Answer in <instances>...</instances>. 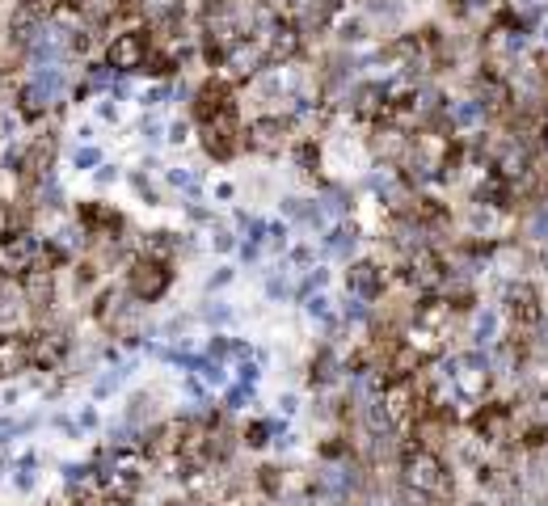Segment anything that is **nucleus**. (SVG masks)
<instances>
[{"label": "nucleus", "instance_id": "obj_11", "mask_svg": "<svg viewBox=\"0 0 548 506\" xmlns=\"http://www.w3.org/2000/svg\"><path fill=\"white\" fill-rule=\"evenodd\" d=\"M232 245H236V236H232L228 228H219V232H215V249H224V253H228Z\"/></svg>", "mask_w": 548, "mask_h": 506}, {"label": "nucleus", "instance_id": "obj_12", "mask_svg": "<svg viewBox=\"0 0 548 506\" xmlns=\"http://www.w3.org/2000/svg\"><path fill=\"white\" fill-rule=\"evenodd\" d=\"M228 279H232V270H228V266H219V274H211V279H207V291H215V287H224Z\"/></svg>", "mask_w": 548, "mask_h": 506}, {"label": "nucleus", "instance_id": "obj_13", "mask_svg": "<svg viewBox=\"0 0 548 506\" xmlns=\"http://www.w3.org/2000/svg\"><path fill=\"white\" fill-rule=\"evenodd\" d=\"M519 506H532V502H519Z\"/></svg>", "mask_w": 548, "mask_h": 506}, {"label": "nucleus", "instance_id": "obj_1", "mask_svg": "<svg viewBox=\"0 0 548 506\" xmlns=\"http://www.w3.org/2000/svg\"><path fill=\"white\" fill-rule=\"evenodd\" d=\"M148 55H152V38H148V30H118V34H110V42H106V68H114V72H139L144 63H148Z\"/></svg>", "mask_w": 548, "mask_h": 506}, {"label": "nucleus", "instance_id": "obj_10", "mask_svg": "<svg viewBox=\"0 0 548 506\" xmlns=\"http://www.w3.org/2000/svg\"><path fill=\"white\" fill-rule=\"evenodd\" d=\"M93 182H97V186H110V182H118V165H97Z\"/></svg>", "mask_w": 548, "mask_h": 506}, {"label": "nucleus", "instance_id": "obj_3", "mask_svg": "<svg viewBox=\"0 0 548 506\" xmlns=\"http://www.w3.org/2000/svg\"><path fill=\"white\" fill-rule=\"evenodd\" d=\"M34 367V334H17V329H4L0 334V380L8 376H21Z\"/></svg>", "mask_w": 548, "mask_h": 506}, {"label": "nucleus", "instance_id": "obj_9", "mask_svg": "<svg viewBox=\"0 0 548 506\" xmlns=\"http://www.w3.org/2000/svg\"><path fill=\"white\" fill-rule=\"evenodd\" d=\"M165 139H169V144H186V139H190V122H186V118H177V122L169 127V135H165Z\"/></svg>", "mask_w": 548, "mask_h": 506}, {"label": "nucleus", "instance_id": "obj_6", "mask_svg": "<svg viewBox=\"0 0 548 506\" xmlns=\"http://www.w3.org/2000/svg\"><path fill=\"white\" fill-rule=\"evenodd\" d=\"M72 165H76V169H97V165H101V152H97L93 144H84V148H76Z\"/></svg>", "mask_w": 548, "mask_h": 506}, {"label": "nucleus", "instance_id": "obj_4", "mask_svg": "<svg viewBox=\"0 0 548 506\" xmlns=\"http://www.w3.org/2000/svg\"><path fill=\"white\" fill-rule=\"evenodd\" d=\"M409 486L422 490V494H443L447 490V477H443V460L426 448H418L409 456Z\"/></svg>", "mask_w": 548, "mask_h": 506}, {"label": "nucleus", "instance_id": "obj_2", "mask_svg": "<svg viewBox=\"0 0 548 506\" xmlns=\"http://www.w3.org/2000/svg\"><path fill=\"white\" fill-rule=\"evenodd\" d=\"M169 283H173V270H169V262H156V258H139L131 270H127V296L135 300V304H152V300H160L165 291H169Z\"/></svg>", "mask_w": 548, "mask_h": 506}, {"label": "nucleus", "instance_id": "obj_8", "mask_svg": "<svg viewBox=\"0 0 548 506\" xmlns=\"http://www.w3.org/2000/svg\"><path fill=\"white\" fill-rule=\"evenodd\" d=\"M97 118H101V122H118V106H114V97H101V101H97Z\"/></svg>", "mask_w": 548, "mask_h": 506}, {"label": "nucleus", "instance_id": "obj_5", "mask_svg": "<svg viewBox=\"0 0 548 506\" xmlns=\"http://www.w3.org/2000/svg\"><path fill=\"white\" fill-rule=\"evenodd\" d=\"M346 291L359 296V300H376V296L384 291V270H380L376 262H355V266L346 270Z\"/></svg>", "mask_w": 548, "mask_h": 506}, {"label": "nucleus", "instance_id": "obj_7", "mask_svg": "<svg viewBox=\"0 0 548 506\" xmlns=\"http://www.w3.org/2000/svg\"><path fill=\"white\" fill-rule=\"evenodd\" d=\"M308 317L329 325V321H333V308H329V300H325V296H312V300H308Z\"/></svg>", "mask_w": 548, "mask_h": 506}]
</instances>
